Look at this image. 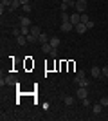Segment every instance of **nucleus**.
I'll list each match as a JSON object with an SVG mask.
<instances>
[{
	"label": "nucleus",
	"mask_w": 108,
	"mask_h": 121,
	"mask_svg": "<svg viewBox=\"0 0 108 121\" xmlns=\"http://www.w3.org/2000/svg\"><path fill=\"white\" fill-rule=\"evenodd\" d=\"M0 85L4 87V85H18V81H16V76H13V74H9L7 76V78H2V80H0Z\"/></svg>",
	"instance_id": "nucleus-1"
},
{
	"label": "nucleus",
	"mask_w": 108,
	"mask_h": 121,
	"mask_svg": "<svg viewBox=\"0 0 108 121\" xmlns=\"http://www.w3.org/2000/svg\"><path fill=\"white\" fill-rule=\"evenodd\" d=\"M74 9H76L77 13H85V9H87V0H76Z\"/></svg>",
	"instance_id": "nucleus-2"
},
{
	"label": "nucleus",
	"mask_w": 108,
	"mask_h": 121,
	"mask_svg": "<svg viewBox=\"0 0 108 121\" xmlns=\"http://www.w3.org/2000/svg\"><path fill=\"white\" fill-rule=\"evenodd\" d=\"M87 94H88V87H79V89H77V92H76V96L79 98V99H85V98H87Z\"/></svg>",
	"instance_id": "nucleus-3"
},
{
	"label": "nucleus",
	"mask_w": 108,
	"mask_h": 121,
	"mask_svg": "<svg viewBox=\"0 0 108 121\" xmlns=\"http://www.w3.org/2000/svg\"><path fill=\"white\" fill-rule=\"evenodd\" d=\"M85 78H87V74H85V71H77L76 78H74V83H76V85H79V83H81V81L85 80Z\"/></svg>",
	"instance_id": "nucleus-4"
},
{
	"label": "nucleus",
	"mask_w": 108,
	"mask_h": 121,
	"mask_svg": "<svg viewBox=\"0 0 108 121\" xmlns=\"http://www.w3.org/2000/svg\"><path fill=\"white\" fill-rule=\"evenodd\" d=\"M72 29H74V24H70V22H61V31L63 33H70Z\"/></svg>",
	"instance_id": "nucleus-5"
},
{
	"label": "nucleus",
	"mask_w": 108,
	"mask_h": 121,
	"mask_svg": "<svg viewBox=\"0 0 108 121\" xmlns=\"http://www.w3.org/2000/svg\"><path fill=\"white\" fill-rule=\"evenodd\" d=\"M74 29H76L77 33H79V35H83V33H87V25L83 24V22H79L77 25H74Z\"/></svg>",
	"instance_id": "nucleus-6"
},
{
	"label": "nucleus",
	"mask_w": 108,
	"mask_h": 121,
	"mask_svg": "<svg viewBox=\"0 0 108 121\" xmlns=\"http://www.w3.org/2000/svg\"><path fill=\"white\" fill-rule=\"evenodd\" d=\"M31 35L34 36L36 40H38V36L41 35V29H40V27H38V25H32V27H31Z\"/></svg>",
	"instance_id": "nucleus-7"
},
{
	"label": "nucleus",
	"mask_w": 108,
	"mask_h": 121,
	"mask_svg": "<svg viewBox=\"0 0 108 121\" xmlns=\"http://www.w3.org/2000/svg\"><path fill=\"white\" fill-rule=\"evenodd\" d=\"M52 49H54V47H52L49 42H47V43H41V51H43L45 54H51V51H52Z\"/></svg>",
	"instance_id": "nucleus-8"
},
{
	"label": "nucleus",
	"mask_w": 108,
	"mask_h": 121,
	"mask_svg": "<svg viewBox=\"0 0 108 121\" xmlns=\"http://www.w3.org/2000/svg\"><path fill=\"white\" fill-rule=\"evenodd\" d=\"M90 74H92V78H99L103 72H101V69H99V67H92V69H90Z\"/></svg>",
	"instance_id": "nucleus-9"
},
{
	"label": "nucleus",
	"mask_w": 108,
	"mask_h": 121,
	"mask_svg": "<svg viewBox=\"0 0 108 121\" xmlns=\"http://www.w3.org/2000/svg\"><path fill=\"white\" fill-rule=\"evenodd\" d=\"M79 22H81V15H76V13H74V15H70V24L77 25Z\"/></svg>",
	"instance_id": "nucleus-10"
},
{
	"label": "nucleus",
	"mask_w": 108,
	"mask_h": 121,
	"mask_svg": "<svg viewBox=\"0 0 108 121\" xmlns=\"http://www.w3.org/2000/svg\"><path fill=\"white\" fill-rule=\"evenodd\" d=\"M20 25L22 27H31V20H29L27 16H22L20 18Z\"/></svg>",
	"instance_id": "nucleus-11"
},
{
	"label": "nucleus",
	"mask_w": 108,
	"mask_h": 121,
	"mask_svg": "<svg viewBox=\"0 0 108 121\" xmlns=\"http://www.w3.org/2000/svg\"><path fill=\"white\" fill-rule=\"evenodd\" d=\"M101 110H103V105H101V103H96V105L92 107V112L96 114V116H97V114H101Z\"/></svg>",
	"instance_id": "nucleus-12"
},
{
	"label": "nucleus",
	"mask_w": 108,
	"mask_h": 121,
	"mask_svg": "<svg viewBox=\"0 0 108 121\" xmlns=\"http://www.w3.org/2000/svg\"><path fill=\"white\" fill-rule=\"evenodd\" d=\"M20 0H11V5H9V9L11 11H15V9H18V7H20Z\"/></svg>",
	"instance_id": "nucleus-13"
},
{
	"label": "nucleus",
	"mask_w": 108,
	"mask_h": 121,
	"mask_svg": "<svg viewBox=\"0 0 108 121\" xmlns=\"http://www.w3.org/2000/svg\"><path fill=\"white\" fill-rule=\"evenodd\" d=\"M49 43H51L54 49H58V45H60L61 42H60V38H56V36H54V38H51V40H49Z\"/></svg>",
	"instance_id": "nucleus-14"
},
{
	"label": "nucleus",
	"mask_w": 108,
	"mask_h": 121,
	"mask_svg": "<svg viewBox=\"0 0 108 121\" xmlns=\"http://www.w3.org/2000/svg\"><path fill=\"white\" fill-rule=\"evenodd\" d=\"M9 5H11V0H2V2H0V11L4 13V9L9 7Z\"/></svg>",
	"instance_id": "nucleus-15"
},
{
	"label": "nucleus",
	"mask_w": 108,
	"mask_h": 121,
	"mask_svg": "<svg viewBox=\"0 0 108 121\" xmlns=\"http://www.w3.org/2000/svg\"><path fill=\"white\" fill-rule=\"evenodd\" d=\"M63 101H65V105L70 107V105H74V101H76V99H74L72 96H65V98H63Z\"/></svg>",
	"instance_id": "nucleus-16"
},
{
	"label": "nucleus",
	"mask_w": 108,
	"mask_h": 121,
	"mask_svg": "<svg viewBox=\"0 0 108 121\" xmlns=\"http://www.w3.org/2000/svg\"><path fill=\"white\" fill-rule=\"evenodd\" d=\"M25 43H27V38L24 35H20L18 36V45H25Z\"/></svg>",
	"instance_id": "nucleus-17"
},
{
	"label": "nucleus",
	"mask_w": 108,
	"mask_h": 121,
	"mask_svg": "<svg viewBox=\"0 0 108 121\" xmlns=\"http://www.w3.org/2000/svg\"><path fill=\"white\" fill-rule=\"evenodd\" d=\"M38 42H40V43H47V42H49V40H47V35H43V33H41V35L38 36Z\"/></svg>",
	"instance_id": "nucleus-18"
},
{
	"label": "nucleus",
	"mask_w": 108,
	"mask_h": 121,
	"mask_svg": "<svg viewBox=\"0 0 108 121\" xmlns=\"http://www.w3.org/2000/svg\"><path fill=\"white\" fill-rule=\"evenodd\" d=\"M61 22H70V15H67V13H61Z\"/></svg>",
	"instance_id": "nucleus-19"
},
{
	"label": "nucleus",
	"mask_w": 108,
	"mask_h": 121,
	"mask_svg": "<svg viewBox=\"0 0 108 121\" xmlns=\"http://www.w3.org/2000/svg\"><path fill=\"white\" fill-rule=\"evenodd\" d=\"M13 35H15L16 38H18V36L22 35V29H20V27H15V29H13Z\"/></svg>",
	"instance_id": "nucleus-20"
},
{
	"label": "nucleus",
	"mask_w": 108,
	"mask_h": 121,
	"mask_svg": "<svg viewBox=\"0 0 108 121\" xmlns=\"http://www.w3.org/2000/svg\"><path fill=\"white\" fill-rule=\"evenodd\" d=\"M99 103H101L103 107H108V96H106V98H101V99H99Z\"/></svg>",
	"instance_id": "nucleus-21"
},
{
	"label": "nucleus",
	"mask_w": 108,
	"mask_h": 121,
	"mask_svg": "<svg viewBox=\"0 0 108 121\" xmlns=\"http://www.w3.org/2000/svg\"><path fill=\"white\" fill-rule=\"evenodd\" d=\"M22 9L25 11V13H31V4H25V5H22Z\"/></svg>",
	"instance_id": "nucleus-22"
},
{
	"label": "nucleus",
	"mask_w": 108,
	"mask_h": 121,
	"mask_svg": "<svg viewBox=\"0 0 108 121\" xmlns=\"http://www.w3.org/2000/svg\"><path fill=\"white\" fill-rule=\"evenodd\" d=\"M81 22H83V24H87V22H90V18H88V15H81Z\"/></svg>",
	"instance_id": "nucleus-23"
},
{
	"label": "nucleus",
	"mask_w": 108,
	"mask_h": 121,
	"mask_svg": "<svg viewBox=\"0 0 108 121\" xmlns=\"http://www.w3.org/2000/svg\"><path fill=\"white\" fill-rule=\"evenodd\" d=\"M67 7H70V5L65 4V2H61V13H65V11H67Z\"/></svg>",
	"instance_id": "nucleus-24"
},
{
	"label": "nucleus",
	"mask_w": 108,
	"mask_h": 121,
	"mask_svg": "<svg viewBox=\"0 0 108 121\" xmlns=\"http://www.w3.org/2000/svg\"><path fill=\"white\" fill-rule=\"evenodd\" d=\"M61 2H65V4L72 5V7H74V5H76V2H74V0H61Z\"/></svg>",
	"instance_id": "nucleus-25"
},
{
	"label": "nucleus",
	"mask_w": 108,
	"mask_h": 121,
	"mask_svg": "<svg viewBox=\"0 0 108 121\" xmlns=\"http://www.w3.org/2000/svg\"><path fill=\"white\" fill-rule=\"evenodd\" d=\"M83 101V107H88L90 105V99H88V98H85V99H81Z\"/></svg>",
	"instance_id": "nucleus-26"
},
{
	"label": "nucleus",
	"mask_w": 108,
	"mask_h": 121,
	"mask_svg": "<svg viewBox=\"0 0 108 121\" xmlns=\"http://www.w3.org/2000/svg\"><path fill=\"white\" fill-rule=\"evenodd\" d=\"M101 72H103V74L108 78V65H106V67H103V69H101Z\"/></svg>",
	"instance_id": "nucleus-27"
},
{
	"label": "nucleus",
	"mask_w": 108,
	"mask_h": 121,
	"mask_svg": "<svg viewBox=\"0 0 108 121\" xmlns=\"http://www.w3.org/2000/svg\"><path fill=\"white\" fill-rule=\"evenodd\" d=\"M85 25H87V29H92V27H94V22L90 20V22H87V24H85Z\"/></svg>",
	"instance_id": "nucleus-28"
},
{
	"label": "nucleus",
	"mask_w": 108,
	"mask_h": 121,
	"mask_svg": "<svg viewBox=\"0 0 108 121\" xmlns=\"http://www.w3.org/2000/svg\"><path fill=\"white\" fill-rule=\"evenodd\" d=\"M79 85H81V87H88V80H87V78H85V80H83L81 83H79Z\"/></svg>",
	"instance_id": "nucleus-29"
},
{
	"label": "nucleus",
	"mask_w": 108,
	"mask_h": 121,
	"mask_svg": "<svg viewBox=\"0 0 108 121\" xmlns=\"http://www.w3.org/2000/svg\"><path fill=\"white\" fill-rule=\"evenodd\" d=\"M51 56H52V58H56V56H58V52H56V49H52V51H51Z\"/></svg>",
	"instance_id": "nucleus-30"
},
{
	"label": "nucleus",
	"mask_w": 108,
	"mask_h": 121,
	"mask_svg": "<svg viewBox=\"0 0 108 121\" xmlns=\"http://www.w3.org/2000/svg\"><path fill=\"white\" fill-rule=\"evenodd\" d=\"M20 4H22V5H25V4H29V0H20Z\"/></svg>",
	"instance_id": "nucleus-31"
},
{
	"label": "nucleus",
	"mask_w": 108,
	"mask_h": 121,
	"mask_svg": "<svg viewBox=\"0 0 108 121\" xmlns=\"http://www.w3.org/2000/svg\"><path fill=\"white\" fill-rule=\"evenodd\" d=\"M106 108H108V107H106Z\"/></svg>",
	"instance_id": "nucleus-32"
}]
</instances>
